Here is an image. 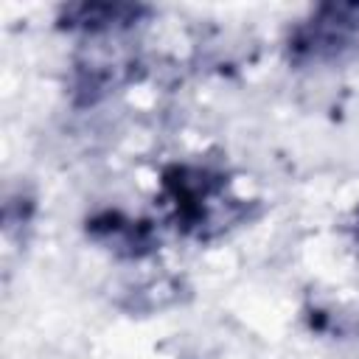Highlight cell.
Returning <instances> with one entry per match:
<instances>
[{
	"label": "cell",
	"mask_w": 359,
	"mask_h": 359,
	"mask_svg": "<svg viewBox=\"0 0 359 359\" xmlns=\"http://www.w3.org/2000/svg\"><path fill=\"white\" fill-rule=\"evenodd\" d=\"M294 62H337L359 53V3H331L311 11L292 36Z\"/></svg>",
	"instance_id": "obj_1"
},
{
	"label": "cell",
	"mask_w": 359,
	"mask_h": 359,
	"mask_svg": "<svg viewBox=\"0 0 359 359\" xmlns=\"http://www.w3.org/2000/svg\"><path fill=\"white\" fill-rule=\"evenodd\" d=\"M90 236L98 238L101 244H107L109 250L121 252V255H143L151 250V227L143 222H132L121 213H104L95 216L90 222Z\"/></svg>",
	"instance_id": "obj_2"
},
{
	"label": "cell",
	"mask_w": 359,
	"mask_h": 359,
	"mask_svg": "<svg viewBox=\"0 0 359 359\" xmlns=\"http://www.w3.org/2000/svg\"><path fill=\"white\" fill-rule=\"evenodd\" d=\"M353 230H356V241H359V216H356V227Z\"/></svg>",
	"instance_id": "obj_3"
}]
</instances>
